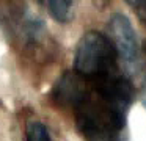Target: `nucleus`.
<instances>
[{"label": "nucleus", "mask_w": 146, "mask_h": 141, "mask_svg": "<svg viewBox=\"0 0 146 141\" xmlns=\"http://www.w3.org/2000/svg\"><path fill=\"white\" fill-rule=\"evenodd\" d=\"M132 97V85L121 74L93 83L74 72L63 75L54 88L55 102L74 110L85 141H123Z\"/></svg>", "instance_id": "1"}, {"label": "nucleus", "mask_w": 146, "mask_h": 141, "mask_svg": "<svg viewBox=\"0 0 146 141\" xmlns=\"http://www.w3.org/2000/svg\"><path fill=\"white\" fill-rule=\"evenodd\" d=\"M113 42L98 31H90L79 41L74 56L76 74L88 81H101L119 74Z\"/></svg>", "instance_id": "2"}, {"label": "nucleus", "mask_w": 146, "mask_h": 141, "mask_svg": "<svg viewBox=\"0 0 146 141\" xmlns=\"http://www.w3.org/2000/svg\"><path fill=\"white\" fill-rule=\"evenodd\" d=\"M110 33L116 53L123 58L127 68L133 69L140 63V44L130 21L123 14H113L110 19Z\"/></svg>", "instance_id": "3"}, {"label": "nucleus", "mask_w": 146, "mask_h": 141, "mask_svg": "<svg viewBox=\"0 0 146 141\" xmlns=\"http://www.w3.org/2000/svg\"><path fill=\"white\" fill-rule=\"evenodd\" d=\"M47 8L50 16L58 22H68L72 14L74 0H39Z\"/></svg>", "instance_id": "4"}, {"label": "nucleus", "mask_w": 146, "mask_h": 141, "mask_svg": "<svg viewBox=\"0 0 146 141\" xmlns=\"http://www.w3.org/2000/svg\"><path fill=\"white\" fill-rule=\"evenodd\" d=\"M27 141H52V138L42 122L33 121L27 125Z\"/></svg>", "instance_id": "5"}, {"label": "nucleus", "mask_w": 146, "mask_h": 141, "mask_svg": "<svg viewBox=\"0 0 146 141\" xmlns=\"http://www.w3.org/2000/svg\"><path fill=\"white\" fill-rule=\"evenodd\" d=\"M129 5H132L133 8L138 9H146V0H126Z\"/></svg>", "instance_id": "6"}]
</instances>
